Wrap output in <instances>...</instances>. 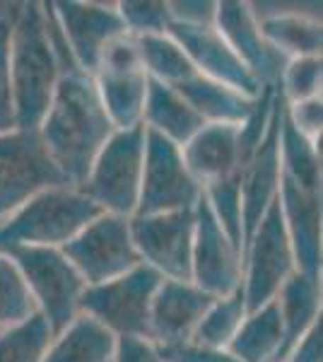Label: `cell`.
<instances>
[{
	"mask_svg": "<svg viewBox=\"0 0 323 362\" xmlns=\"http://www.w3.org/2000/svg\"><path fill=\"white\" fill-rule=\"evenodd\" d=\"M201 196V184L191 177L179 145L157 136V133L145 131L143 181H140V198L135 215L191 210L196 208Z\"/></svg>",
	"mask_w": 323,
	"mask_h": 362,
	"instance_id": "30bf717a",
	"label": "cell"
},
{
	"mask_svg": "<svg viewBox=\"0 0 323 362\" xmlns=\"http://www.w3.org/2000/svg\"><path fill=\"white\" fill-rule=\"evenodd\" d=\"M213 300L191 280H162L150 307V341L157 346L191 341Z\"/></svg>",
	"mask_w": 323,
	"mask_h": 362,
	"instance_id": "ac0fdd59",
	"label": "cell"
},
{
	"mask_svg": "<svg viewBox=\"0 0 323 362\" xmlns=\"http://www.w3.org/2000/svg\"><path fill=\"white\" fill-rule=\"evenodd\" d=\"M8 54H10V17H0V136L17 128Z\"/></svg>",
	"mask_w": 323,
	"mask_h": 362,
	"instance_id": "e575fe53",
	"label": "cell"
},
{
	"mask_svg": "<svg viewBox=\"0 0 323 362\" xmlns=\"http://www.w3.org/2000/svg\"><path fill=\"white\" fill-rule=\"evenodd\" d=\"M191 283L213 297H227L242 288V251L227 237L205 198L193 208Z\"/></svg>",
	"mask_w": 323,
	"mask_h": 362,
	"instance_id": "4fadbf2b",
	"label": "cell"
},
{
	"mask_svg": "<svg viewBox=\"0 0 323 362\" xmlns=\"http://www.w3.org/2000/svg\"><path fill=\"white\" fill-rule=\"evenodd\" d=\"M116 10L126 27V34L135 39L160 37V34H167L172 25L167 0H123V3H116Z\"/></svg>",
	"mask_w": 323,
	"mask_h": 362,
	"instance_id": "836d02e7",
	"label": "cell"
},
{
	"mask_svg": "<svg viewBox=\"0 0 323 362\" xmlns=\"http://www.w3.org/2000/svg\"><path fill=\"white\" fill-rule=\"evenodd\" d=\"M263 39L278 51L285 61L292 58L321 56L323 27L316 17L299 13H278L258 20Z\"/></svg>",
	"mask_w": 323,
	"mask_h": 362,
	"instance_id": "484cf974",
	"label": "cell"
},
{
	"mask_svg": "<svg viewBox=\"0 0 323 362\" xmlns=\"http://www.w3.org/2000/svg\"><path fill=\"white\" fill-rule=\"evenodd\" d=\"M213 25L263 90L278 85L287 61L263 39L258 17L249 3L220 0L215 5Z\"/></svg>",
	"mask_w": 323,
	"mask_h": 362,
	"instance_id": "e0dca14e",
	"label": "cell"
},
{
	"mask_svg": "<svg viewBox=\"0 0 323 362\" xmlns=\"http://www.w3.org/2000/svg\"><path fill=\"white\" fill-rule=\"evenodd\" d=\"M323 83V61L321 56L292 58L285 63L275 90L285 99V104L304 102V99L321 97Z\"/></svg>",
	"mask_w": 323,
	"mask_h": 362,
	"instance_id": "d6a6232c",
	"label": "cell"
},
{
	"mask_svg": "<svg viewBox=\"0 0 323 362\" xmlns=\"http://www.w3.org/2000/svg\"><path fill=\"white\" fill-rule=\"evenodd\" d=\"M162 278L145 264L99 285H87L80 314L102 324L114 338H150V307Z\"/></svg>",
	"mask_w": 323,
	"mask_h": 362,
	"instance_id": "5b68a950",
	"label": "cell"
},
{
	"mask_svg": "<svg viewBox=\"0 0 323 362\" xmlns=\"http://www.w3.org/2000/svg\"><path fill=\"white\" fill-rule=\"evenodd\" d=\"M51 8L75 68L92 78L107 46L126 34L116 5L56 0L51 3Z\"/></svg>",
	"mask_w": 323,
	"mask_h": 362,
	"instance_id": "5bb4252c",
	"label": "cell"
},
{
	"mask_svg": "<svg viewBox=\"0 0 323 362\" xmlns=\"http://www.w3.org/2000/svg\"><path fill=\"white\" fill-rule=\"evenodd\" d=\"M85 285H99L140 266L131 235V218L99 213L61 249Z\"/></svg>",
	"mask_w": 323,
	"mask_h": 362,
	"instance_id": "9c48e42d",
	"label": "cell"
},
{
	"mask_svg": "<svg viewBox=\"0 0 323 362\" xmlns=\"http://www.w3.org/2000/svg\"><path fill=\"white\" fill-rule=\"evenodd\" d=\"M114 131L95 83L80 70L61 75L54 99L37 126V136L49 160L66 184L75 189H80L95 157Z\"/></svg>",
	"mask_w": 323,
	"mask_h": 362,
	"instance_id": "6da1fadb",
	"label": "cell"
},
{
	"mask_svg": "<svg viewBox=\"0 0 323 362\" xmlns=\"http://www.w3.org/2000/svg\"><path fill=\"white\" fill-rule=\"evenodd\" d=\"M297 271L292 242L287 237L278 198L261 218V223L242 251V297L246 312L275 300L285 280Z\"/></svg>",
	"mask_w": 323,
	"mask_h": 362,
	"instance_id": "52a82bcc",
	"label": "cell"
},
{
	"mask_svg": "<svg viewBox=\"0 0 323 362\" xmlns=\"http://www.w3.org/2000/svg\"><path fill=\"white\" fill-rule=\"evenodd\" d=\"M8 256L25 280L37 314L46 319L56 336L80 314L85 280L61 249H15Z\"/></svg>",
	"mask_w": 323,
	"mask_h": 362,
	"instance_id": "8992f818",
	"label": "cell"
},
{
	"mask_svg": "<svg viewBox=\"0 0 323 362\" xmlns=\"http://www.w3.org/2000/svg\"><path fill=\"white\" fill-rule=\"evenodd\" d=\"M102 210L75 186H51L0 223V251L63 249Z\"/></svg>",
	"mask_w": 323,
	"mask_h": 362,
	"instance_id": "3957f363",
	"label": "cell"
},
{
	"mask_svg": "<svg viewBox=\"0 0 323 362\" xmlns=\"http://www.w3.org/2000/svg\"><path fill=\"white\" fill-rule=\"evenodd\" d=\"M167 37H172L179 44V49L189 56L193 68L205 78L232 87V90H237L239 95L249 99H256L263 92V87L244 68L237 54L229 49V44L222 39L215 25H189V22L172 20Z\"/></svg>",
	"mask_w": 323,
	"mask_h": 362,
	"instance_id": "2e32d148",
	"label": "cell"
},
{
	"mask_svg": "<svg viewBox=\"0 0 323 362\" xmlns=\"http://www.w3.org/2000/svg\"><path fill=\"white\" fill-rule=\"evenodd\" d=\"M66 184L49 160L37 131H15L0 136V223L39 191Z\"/></svg>",
	"mask_w": 323,
	"mask_h": 362,
	"instance_id": "8fae6325",
	"label": "cell"
},
{
	"mask_svg": "<svg viewBox=\"0 0 323 362\" xmlns=\"http://www.w3.org/2000/svg\"><path fill=\"white\" fill-rule=\"evenodd\" d=\"M181 97L193 107L205 124H242L246 116L251 114L256 99H249L239 95L232 87L217 83L196 73H191L181 85L174 87Z\"/></svg>",
	"mask_w": 323,
	"mask_h": 362,
	"instance_id": "603a6c76",
	"label": "cell"
},
{
	"mask_svg": "<svg viewBox=\"0 0 323 362\" xmlns=\"http://www.w3.org/2000/svg\"><path fill=\"white\" fill-rule=\"evenodd\" d=\"M215 5L210 0H176L169 3V13L174 22H189V25H213Z\"/></svg>",
	"mask_w": 323,
	"mask_h": 362,
	"instance_id": "ab89813d",
	"label": "cell"
},
{
	"mask_svg": "<svg viewBox=\"0 0 323 362\" xmlns=\"http://www.w3.org/2000/svg\"><path fill=\"white\" fill-rule=\"evenodd\" d=\"M111 362H164V358L150 338H116Z\"/></svg>",
	"mask_w": 323,
	"mask_h": 362,
	"instance_id": "74e56055",
	"label": "cell"
},
{
	"mask_svg": "<svg viewBox=\"0 0 323 362\" xmlns=\"http://www.w3.org/2000/svg\"><path fill=\"white\" fill-rule=\"evenodd\" d=\"M51 338L54 334L46 319L41 314H32L20 324L0 331V362H41Z\"/></svg>",
	"mask_w": 323,
	"mask_h": 362,
	"instance_id": "f546056e",
	"label": "cell"
},
{
	"mask_svg": "<svg viewBox=\"0 0 323 362\" xmlns=\"http://www.w3.org/2000/svg\"><path fill=\"white\" fill-rule=\"evenodd\" d=\"M135 42H138L140 58H143V66L148 70L150 80L176 87L184 83L191 73H196L189 56H186L184 51L179 49V44H176L172 37H167V34H160V37H143V39H135Z\"/></svg>",
	"mask_w": 323,
	"mask_h": 362,
	"instance_id": "83f0119b",
	"label": "cell"
},
{
	"mask_svg": "<svg viewBox=\"0 0 323 362\" xmlns=\"http://www.w3.org/2000/svg\"><path fill=\"white\" fill-rule=\"evenodd\" d=\"M283 343V321H280L278 305L273 300L254 312H246L242 326L227 350L239 362H280Z\"/></svg>",
	"mask_w": 323,
	"mask_h": 362,
	"instance_id": "d4e9b609",
	"label": "cell"
},
{
	"mask_svg": "<svg viewBox=\"0 0 323 362\" xmlns=\"http://www.w3.org/2000/svg\"><path fill=\"white\" fill-rule=\"evenodd\" d=\"M193 208L131 218V235L140 264L162 280H191Z\"/></svg>",
	"mask_w": 323,
	"mask_h": 362,
	"instance_id": "7c38bea8",
	"label": "cell"
},
{
	"mask_svg": "<svg viewBox=\"0 0 323 362\" xmlns=\"http://www.w3.org/2000/svg\"><path fill=\"white\" fill-rule=\"evenodd\" d=\"M143 126L145 131L172 140L174 145H184L205 126V121L193 112V107L186 102L174 87L162 85L157 80H150L148 99L143 109Z\"/></svg>",
	"mask_w": 323,
	"mask_h": 362,
	"instance_id": "7402d4cb",
	"label": "cell"
},
{
	"mask_svg": "<svg viewBox=\"0 0 323 362\" xmlns=\"http://www.w3.org/2000/svg\"><path fill=\"white\" fill-rule=\"evenodd\" d=\"M10 83L20 131H37L63 70L46 32L41 3H22L10 17Z\"/></svg>",
	"mask_w": 323,
	"mask_h": 362,
	"instance_id": "7a4b0ae2",
	"label": "cell"
},
{
	"mask_svg": "<svg viewBox=\"0 0 323 362\" xmlns=\"http://www.w3.org/2000/svg\"><path fill=\"white\" fill-rule=\"evenodd\" d=\"M116 338L95 319L78 314L51 338L41 362H111Z\"/></svg>",
	"mask_w": 323,
	"mask_h": 362,
	"instance_id": "cb8c5ba5",
	"label": "cell"
},
{
	"mask_svg": "<svg viewBox=\"0 0 323 362\" xmlns=\"http://www.w3.org/2000/svg\"><path fill=\"white\" fill-rule=\"evenodd\" d=\"M164 362H239L225 348L201 346L196 341H184L176 346H157Z\"/></svg>",
	"mask_w": 323,
	"mask_h": 362,
	"instance_id": "8d00e7d4",
	"label": "cell"
},
{
	"mask_svg": "<svg viewBox=\"0 0 323 362\" xmlns=\"http://www.w3.org/2000/svg\"><path fill=\"white\" fill-rule=\"evenodd\" d=\"M203 198L208 203V208L213 210L215 220L220 223L222 230L227 232V237L244 249V227H242V184L237 177H229L225 181H217L203 189Z\"/></svg>",
	"mask_w": 323,
	"mask_h": 362,
	"instance_id": "4dcf8cb0",
	"label": "cell"
},
{
	"mask_svg": "<svg viewBox=\"0 0 323 362\" xmlns=\"http://www.w3.org/2000/svg\"><path fill=\"white\" fill-rule=\"evenodd\" d=\"M285 362H323V319L316 321L292 346Z\"/></svg>",
	"mask_w": 323,
	"mask_h": 362,
	"instance_id": "f35d334b",
	"label": "cell"
},
{
	"mask_svg": "<svg viewBox=\"0 0 323 362\" xmlns=\"http://www.w3.org/2000/svg\"><path fill=\"white\" fill-rule=\"evenodd\" d=\"M145 162V126L114 131L92 162L80 191L102 213L133 218Z\"/></svg>",
	"mask_w": 323,
	"mask_h": 362,
	"instance_id": "277c9868",
	"label": "cell"
},
{
	"mask_svg": "<svg viewBox=\"0 0 323 362\" xmlns=\"http://www.w3.org/2000/svg\"><path fill=\"white\" fill-rule=\"evenodd\" d=\"M92 83L116 131L143 126L150 75L143 66L135 37L123 34L107 46L97 70L92 73Z\"/></svg>",
	"mask_w": 323,
	"mask_h": 362,
	"instance_id": "ba28073f",
	"label": "cell"
},
{
	"mask_svg": "<svg viewBox=\"0 0 323 362\" xmlns=\"http://www.w3.org/2000/svg\"><path fill=\"white\" fill-rule=\"evenodd\" d=\"M32 314H37V307L25 280L17 271L15 261L0 251V331L20 324Z\"/></svg>",
	"mask_w": 323,
	"mask_h": 362,
	"instance_id": "1f68e13d",
	"label": "cell"
},
{
	"mask_svg": "<svg viewBox=\"0 0 323 362\" xmlns=\"http://www.w3.org/2000/svg\"><path fill=\"white\" fill-rule=\"evenodd\" d=\"M244 317H246V305H244L242 290H237V293L227 297H215L213 305L208 307V312L203 314L201 324H198L191 341L201 343V346L227 350L232 338L237 336Z\"/></svg>",
	"mask_w": 323,
	"mask_h": 362,
	"instance_id": "f1b7e54d",
	"label": "cell"
},
{
	"mask_svg": "<svg viewBox=\"0 0 323 362\" xmlns=\"http://www.w3.org/2000/svg\"><path fill=\"white\" fill-rule=\"evenodd\" d=\"M285 99L275 90L273 116H270L268 131L263 136L256 153L249 157L239 174L242 184V227H244V244L254 235V230L261 223V218L268 213V208L275 203L280 191V126H283ZM244 251V249H242Z\"/></svg>",
	"mask_w": 323,
	"mask_h": 362,
	"instance_id": "9a60e30c",
	"label": "cell"
},
{
	"mask_svg": "<svg viewBox=\"0 0 323 362\" xmlns=\"http://www.w3.org/2000/svg\"><path fill=\"white\" fill-rule=\"evenodd\" d=\"M278 206L295 251L297 271L321 273V191L302 189L280 177Z\"/></svg>",
	"mask_w": 323,
	"mask_h": 362,
	"instance_id": "d6986e66",
	"label": "cell"
},
{
	"mask_svg": "<svg viewBox=\"0 0 323 362\" xmlns=\"http://www.w3.org/2000/svg\"><path fill=\"white\" fill-rule=\"evenodd\" d=\"M321 140H309L283 114L280 126V169L283 177L309 191H321Z\"/></svg>",
	"mask_w": 323,
	"mask_h": 362,
	"instance_id": "4316f807",
	"label": "cell"
},
{
	"mask_svg": "<svg viewBox=\"0 0 323 362\" xmlns=\"http://www.w3.org/2000/svg\"><path fill=\"white\" fill-rule=\"evenodd\" d=\"M280 321H283L285 343L280 362H285L292 346L302 338L321 317V273L295 271L275 295Z\"/></svg>",
	"mask_w": 323,
	"mask_h": 362,
	"instance_id": "44dd1931",
	"label": "cell"
},
{
	"mask_svg": "<svg viewBox=\"0 0 323 362\" xmlns=\"http://www.w3.org/2000/svg\"><path fill=\"white\" fill-rule=\"evenodd\" d=\"M181 155L191 177L201 189L229 177H237L244 169L239 148L237 124H205L189 143L181 145Z\"/></svg>",
	"mask_w": 323,
	"mask_h": 362,
	"instance_id": "ffe728a7",
	"label": "cell"
},
{
	"mask_svg": "<svg viewBox=\"0 0 323 362\" xmlns=\"http://www.w3.org/2000/svg\"><path fill=\"white\" fill-rule=\"evenodd\" d=\"M285 119L309 140H321L323 131V99H304V102L285 104Z\"/></svg>",
	"mask_w": 323,
	"mask_h": 362,
	"instance_id": "d590c367",
	"label": "cell"
}]
</instances>
